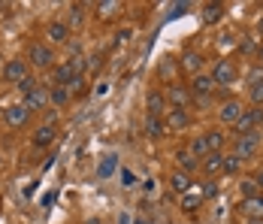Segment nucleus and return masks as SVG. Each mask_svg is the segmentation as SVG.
Listing matches in <instances>:
<instances>
[{"instance_id": "09e8293b", "label": "nucleus", "mask_w": 263, "mask_h": 224, "mask_svg": "<svg viewBox=\"0 0 263 224\" xmlns=\"http://www.w3.org/2000/svg\"><path fill=\"white\" fill-rule=\"evenodd\" d=\"M257 27H260V33H263V19H260V25H257Z\"/></svg>"}, {"instance_id": "dca6fc26", "label": "nucleus", "mask_w": 263, "mask_h": 224, "mask_svg": "<svg viewBox=\"0 0 263 224\" xmlns=\"http://www.w3.org/2000/svg\"><path fill=\"white\" fill-rule=\"evenodd\" d=\"M115 170H118V158L115 154H103L100 164H97V179H109Z\"/></svg>"}, {"instance_id": "473e14b6", "label": "nucleus", "mask_w": 263, "mask_h": 224, "mask_svg": "<svg viewBox=\"0 0 263 224\" xmlns=\"http://www.w3.org/2000/svg\"><path fill=\"white\" fill-rule=\"evenodd\" d=\"M67 91H70V97H73V94H76V97L85 94V76H73V82L67 85Z\"/></svg>"}, {"instance_id": "4468645a", "label": "nucleus", "mask_w": 263, "mask_h": 224, "mask_svg": "<svg viewBox=\"0 0 263 224\" xmlns=\"http://www.w3.org/2000/svg\"><path fill=\"white\" fill-rule=\"evenodd\" d=\"M46 33H49V40H52V43H58V46L70 40V27H67V22H52Z\"/></svg>"}, {"instance_id": "423d86ee", "label": "nucleus", "mask_w": 263, "mask_h": 224, "mask_svg": "<svg viewBox=\"0 0 263 224\" xmlns=\"http://www.w3.org/2000/svg\"><path fill=\"white\" fill-rule=\"evenodd\" d=\"M25 76H30L27 73V61L25 58H12V61H6V67H3V79H6V82H15V85H18Z\"/></svg>"}, {"instance_id": "1a4fd4ad", "label": "nucleus", "mask_w": 263, "mask_h": 224, "mask_svg": "<svg viewBox=\"0 0 263 224\" xmlns=\"http://www.w3.org/2000/svg\"><path fill=\"white\" fill-rule=\"evenodd\" d=\"M145 115H155V118H163L166 115V97H163V91H152L148 97H145Z\"/></svg>"}, {"instance_id": "ea45409f", "label": "nucleus", "mask_w": 263, "mask_h": 224, "mask_svg": "<svg viewBox=\"0 0 263 224\" xmlns=\"http://www.w3.org/2000/svg\"><path fill=\"white\" fill-rule=\"evenodd\" d=\"M218 194V185L215 182H206V188H203V197H215Z\"/></svg>"}, {"instance_id": "7ed1b4c3", "label": "nucleus", "mask_w": 263, "mask_h": 224, "mask_svg": "<svg viewBox=\"0 0 263 224\" xmlns=\"http://www.w3.org/2000/svg\"><path fill=\"white\" fill-rule=\"evenodd\" d=\"M239 79V70L233 61H227V58H221L218 64H215V70H212V82L215 85H233Z\"/></svg>"}, {"instance_id": "c03bdc74", "label": "nucleus", "mask_w": 263, "mask_h": 224, "mask_svg": "<svg viewBox=\"0 0 263 224\" xmlns=\"http://www.w3.org/2000/svg\"><path fill=\"white\" fill-rule=\"evenodd\" d=\"M254 49V43H251V40H245V43H239V51H251Z\"/></svg>"}, {"instance_id": "bb28decb", "label": "nucleus", "mask_w": 263, "mask_h": 224, "mask_svg": "<svg viewBox=\"0 0 263 224\" xmlns=\"http://www.w3.org/2000/svg\"><path fill=\"white\" fill-rule=\"evenodd\" d=\"M200 203H203V194H182V209L184 212H197L200 209Z\"/></svg>"}, {"instance_id": "a19ab883", "label": "nucleus", "mask_w": 263, "mask_h": 224, "mask_svg": "<svg viewBox=\"0 0 263 224\" xmlns=\"http://www.w3.org/2000/svg\"><path fill=\"white\" fill-rule=\"evenodd\" d=\"M184 9H187V3H173L170 6V15H182Z\"/></svg>"}, {"instance_id": "20e7f679", "label": "nucleus", "mask_w": 263, "mask_h": 224, "mask_svg": "<svg viewBox=\"0 0 263 224\" xmlns=\"http://www.w3.org/2000/svg\"><path fill=\"white\" fill-rule=\"evenodd\" d=\"M260 125H263V109H260V106H251V109H245V112L239 115L236 130H239V136H242V133H251V130H257Z\"/></svg>"}, {"instance_id": "9d476101", "label": "nucleus", "mask_w": 263, "mask_h": 224, "mask_svg": "<svg viewBox=\"0 0 263 224\" xmlns=\"http://www.w3.org/2000/svg\"><path fill=\"white\" fill-rule=\"evenodd\" d=\"M54 136H58V127H54V122H49V125H40L36 130H33V146H36V149H46L49 143H54Z\"/></svg>"}, {"instance_id": "39448f33", "label": "nucleus", "mask_w": 263, "mask_h": 224, "mask_svg": "<svg viewBox=\"0 0 263 224\" xmlns=\"http://www.w3.org/2000/svg\"><path fill=\"white\" fill-rule=\"evenodd\" d=\"M27 118H30V112H27L25 103H12V106L3 109V122H6L9 127H25Z\"/></svg>"}, {"instance_id": "49530a36", "label": "nucleus", "mask_w": 263, "mask_h": 224, "mask_svg": "<svg viewBox=\"0 0 263 224\" xmlns=\"http://www.w3.org/2000/svg\"><path fill=\"white\" fill-rule=\"evenodd\" d=\"M248 224H263V218H248Z\"/></svg>"}, {"instance_id": "412c9836", "label": "nucleus", "mask_w": 263, "mask_h": 224, "mask_svg": "<svg viewBox=\"0 0 263 224\" xmlns=\"http://www.w3.org/2000/svg\"><path fill=\"white\" fill-rule=\"evenodd\" d=\"M215 91V82H212V76H194V94H200V97H206Z\"/></svg>"}, {"instance_id": "6ab92c4d", "label": "nucleus", "mask_w": 263, "mask_h": 224, "mask_svg": "<svg viewBox=\"0 0 263 224\" xmlns=\"http://www.w3.org/2000/svg\"><path fill=\"white\" fill-rule=\"evenodd\" d=\"M224 15V3H206L203 6V25H215Z\"/></svg>"}, {"instance_id": "72a5a7b5", "label": "nucleus", "mask_w": 263, "mask_h": 224, "mask_svg": "<svg viewBox=\"0 0 263 224\" xmlns=\"http://www.w3.org/2000/svg\"><path fill=\"white\" fill-rule=\"evenodd\" d=\"M239 161L236 154H224V173H239Z\"/></svg>"}, {"instance_id": "9b49d317", "label": "nucleus", "mask_w": 263, "mask_h": 224, "mask_svg": "<svg viewBox=\"0 0 263 224\" xmlns=\"http://www.w3.org/2000/svg\"><path fill=\"white\" fill-rule=\"evenodd\" d=\"M25 106H27V112H33V109H43V106H49V88L46 85H40L36 91H30L25 97Z\"/></svg>"}, {"instance_id": "f3484780", "label": "nucleus", "mask_w": 263, "mask_h": 224, "mask_svg": "<svg viewBox=\"0 0 263 224\" xmlns=\"http://www.w3.org/2000/svg\"><path fill=\"white\" fill-rule=\"evenodd\" d=\"M142 127H145V136H152V140H158V136H163V130H166V125H163V118H155V115H145V122H142Z\"/></svg>"}, {"instance_id": "a211bd4d", "label": "nucleus", "mask_w": 263, "mask_h": 224, "mask_svg": "<svg viewBox=\"0 0 263 224\" xmlns=\"http://www.w3.org/2000/svg\"><path fill=\"white\" fill-rule=\"evenodd\" d=\"M170 188L179 191V194H187V191H191V176L182 173V170H176V173L170 176Z\"/></svg>"}, {"instance_id": "2f4dec72", "label": "nucleus", "mask_w": 263, "mask_h": 224, "mask_svg": "<svg viewBox=\"0 0 263 224\" xmlns=\"http://www.w3.org/2000/svg\"><path fill=\"white\" fill-rule=\"evenodd\" d=\"M176 73V64H173V58H163L158 64V76L160 79H170V76Z\"/></svg>"}, {"instance_id": "5701e85b", "label": "nucleus", "mask_w": 263, "mask_h": 224, "mask_svg": "<svg viewBox=\"0 0 263 224\" xmlns=\"http://www.w3.org/2000/svg\"><path fill=\"white\" fill-rule=\"evenodd\" d=\"M70 82H73V73H70V67H67V61H64V64L54 67V88H67Z\"/></svg>"}, {"instance_id": "58836bf2", "label": "nucleus", "mask_w": 263, "mask_h": 224, "mask_svg": "<svg viewBox=\"0 0 263 224\" xmlns=\"http://www.w3.org/2000/svg\"><path fill=\"white\" fill-rule=\"evenodd\" d=\"M115 37H118V43H127V40L133 37V27H121V30H118Z\"/></svg>"}, {"instance_id": "ddd939ff", "label": "nucleus", "mask_w": 263, "mask_h": 224, "mask_svg": "<svg viewBox=\"0 0 263 224\" xmlns=\"http://www.w3.org/2000/svg\"><path fill=\"white\" fill-rule=\"evenodd\" d=\"M182 67L187 70V73L200 76V70H203V55H200V51H184L182 55Z\"/></svg>"}, {"instance_id": "e433bc0d", "label": "nucleus", "mask_w": 263, "mask_h": 224, "mask_svg": "<svg viewBox=\"0 0 263 224\" xmlns=\"http://www.w3.org/2000/svg\"><path fill=\"white\" fill-rule=\"evenodd\" d=\"M251 100H254V106H260V103H263V82L251 85Z\"/></svg>"}, {"instance_id": "393cba45", "label": "nucleus", "mask_w": 263, "mask_h": 224, "mask_svg": "<svg viewBox=\"0 0 263 224\" xmlns=\"http://www.w3.org/2000/svg\"><path fill=\"white\" fill-rule=\"evenodd\" d=\"M176 158H179V170H182V173H187V176H191L194 170H197V167H200V161H197L191 151H179Z\"/></svg>"}, {"instance_id": "f03ea898", "label": "nucleus", "mask_w": 263, "mask_h": 224, "mask_svg": "<svg viewBox=\"0 0 263 224\" xmlns=\"http://www.w3.org/2000/svg\"><path fill=\"white\" fill-rule=\"evenodd\" d=\"M257 149H260V130H251V133H242L236 140V151L233 154L239 161H245V158H254Z\"/></svg>"}, {"instance_id": "f8f14e48", "label": "nucleus", "mask_w": 263, "mask_h": 224, "mask_svg": "<svg viewBox=\"0 0 263 224\" xmlns=\"http://www.w3.org/2000/svg\"><path fill=\"white\" fill-rule=\"evenodd\" d=\"M242 112H245V109H242V103H239V100H227V103L221 106V122H230V125H236Z\"/></svg>"}, {"instance_id": "cd10ccee", "label": "nucleus", "mask_w": 263, "mask_h": 224, "mask_svg": "<svg viewBox=\"0 0 263 224\" xmlns=\"http://www.w3.org/2000/svg\"><path fill=\"white\" fill-rule=\"evenodd\" d=\"M67 67H70V73H73V76H85V70H88V64H85V58H82V55H70Z\"/></svg>"}, {"instance_id": "a878e982", "label": "nucleus", "mask_w": 263, "mask_h": 224, "mask_svg": "<svg viewBox=\"0 0 263 224\" xmlns=\"http://www.w3.org/2000/svg\"><path fill=\"white\" fill-rule=\"evenodd\" d=\"M49 103H54V106H67L70 103V91L67 88H49Z\"/></svg>"}, {"instance_id": "a18cd8bd", "label": "nucleus", "mask_w": 263, "mask_h": 224, "mask_svg": "<svg viewBox=\"0 0 263 224\" xmlns=\"http://www.w3.org/2000/svg\"><path fill=\"white\" fill-rule=\"evenodd\" d=\"M257 64H263V46H257Z\"/></svg>"}, {"instance_id": "79ce46f5", "label": "nucleus", "mask_w": 263, "mask_h": 224, "mask_svg": "<svg viewBox=\"0 0 263 224\" xmlns=\"http://www.w3.org/2000/svg\"><path fill=\"white\" fill-rule=\"evenodd\" d=\"M54 197H58V194H54V191H49V194H46V197H43V206H46V209H49V206H52V203H54Z\"/></svg>"}, {"instance_id": "37998d69", "label": "nucleus", "mask_w": 263, "mask_h": 224, "mask_svg": "<svg viewBox=\"0 0 263 224\" xmlns=\"http://www.w3.org/2000/svg\"><path fill=\"white\" fill-rule=\"evenodd\" d=\"M254 185H257V191H263V170L254 173Z\"/></svg>"}, {"instance_id": "4c0bfd02", "label": "nucleus", "mask_w": 263, "mask_h": 224, "mask_svg": "<svg viewBox=\"0 0 263 224\" xmlns=\"http://www.w3.org/2000/svg\"><path fill=\"white\" fill-rule=\"evenodd\" d=\"M85 64H88V70H100L103 67V55H91V58H85Z\"/></svg>"}, {"instance_id": "0eeeda50", "label": "nucleus", "mask_w": 263, "mask_h": 224, "mask_svg": "<svg viewBox=\"0 0 263 224\" xmlns=\"http://www.w3.org/2000/svg\"><path fill=\"white\" fill-rule=\"evenodd\" d=\"M163 125L170 127V130H182V127L191 125V112L179 109V106H166V122Z\"/></svg>"}, {"instance_id": "f257e3e1", "label": "nucleus", "mask_w": 263, "mask_h": 224, "mask_svg": "<svg viewBox=\"0 0 263 224\" xmlns=\"http://www.w3.org/2000/svg\"><path fill=\"white\" fill-rule=\"evenodd\" d=\"M27 64L40 67V70L54 67V51H52V46H46V43H33V46L27 49Z\"/></svg>"}, {"instance_id": "f704fd0d", "label": "nucleus", "mask_w": 263, "mask_h": 224, "mask_svg": "<svg viewBox=\"0 0 263 224\" xmlns=\"http://www.w3.org/2000/svg\"><path fill=\"white\" fill-rule=\"evenodd\" d=\"M248 197H257V185H254V179H245L242 182V200Z\"/></svg>"}, {"instance_id": "b1692460", "label": "nucleus", "mask_w": 263, "mask_h": 224, "mask_svg": "<svg viewBox=\"0 0 263 224\" xmlns=\"http://www.w3.org/2000/svg\"><path fill=\"white\" fill-rule=\"evenodd\" d=\"M85 22V3H73L70 6V15H67V27L73 30V27H82Z\"/></svg>"}, {"instance_id": "aec40b11", "label": "nucleus", "mask_w": 263, "mask_h": 224, "mask_svg": "<svg viewBox=\"0 0 263 224\" xmlns=\"http://www.w3.org/2000/svg\"><path fill=\"white\" fill-rule=\"evenodd\" d=\"M203 136H206L209 154H221V149H224V133H221V130H206Z\"/></svg>"}, {"instance_id": "7c9ffc66", "label": "nucleus", "mask_w": 263, "mask_h": 224, "mask_svg": "<svg viewBox=\"0 0 263 224\" xmlns=\"http://www.w3.org/2000/svg\"><path fill=\"white\" fill-rule=\"evenodd\" d=\"M15 88H18V91H22V94L27 97L30 91H36V88H40V79H36V76H25V79H22V82H18Z\"/></svg>"}, {"instance_id": "2eb2a0df", "label": "nucleus", "mask_w": 263, "mask_h": 224, "mask_svg": "<svg viewBox=\"0 0 263 224\" xmlns=\"http://www.w3.org/2000/svg\"><path fill=\"white\" fill-rule=\"evenodd\" d=\"M242 212H245L248 218H263V197L257 194V197L242 200Z\"/></svg>"}, {"instance_id": "c85d7f7f", "label": "nucleus", "mask_w": 263, "mask_h": 224, "mask_svg": "<svg viewBox=\"0 0 263 224\" xmlns=\"http://www.w3.org/2000/svg\"><path fill=\"white\" fill-rule=\"evenodd\" d=\"M118 9H121V3H118V0H109V3H97V15H100V19H112V15H115Z\"/></svg>"}, {"instance_id": "c756f323", "label": "nucleus", "mask_w": 263, "mask_h": 224, "mask_svg": "<svg viewBox=\"0 0 263 224\" xmlns=\"http://www.w3.org/2000/svg\"><path fill=\"white\" fill-rule=\"evenodd\" d=\"M191 154L200 161V158H206L209 154V146H206V136H197L194 143H191Z\"/></svg>"}, {"instance_id": "de8ad7c7", "label": "nucleus", "mask_w": 263, "mask_h": 224, "mask_svg": "<svg viewBox=\"0 0 263 224\" xmlns=\"http://www.w3.org/2000/svg\"><path fill=\"white\" fill-rule=\"evenodd\" d=\"M133 224H148V221H142V218H136V221H133Z\"/></svg>"}, {"instance_id": "c9c22d12", "label": "nucleus", "mask_w": 263, "mask_h": 224, "mask_svg": "<svg viewBox=\"0 0 263 224\" xmlns=\"http://www.w3.org/2000/svg\"><path fill=\"white\" fill-rule=\"evenodd\" d=\"M118 176H121V185H124V188H133V185H136V176H133V170H127V167H121Z\"/></svg>"}, {"instance_id": "6e6552de", "label": "nucleus", "mask_w": 263, "mask_h": 224, "mask_svg": "<svg viewBox=\"0 0 263 224\" xmlns=\"http://www.w3.org/2000/svg\"><path fill=\"white\" fill-rule=\"evenodd\" d=\"M163 97H166V106H179V109H187V103H191V91H187L184 85H170Z\"/></svg>"}, {"instance_id": "4be33fe9", "label": "nucleus", "mask_w": 263, "mask_h": 224, "mask_svg": "<svg viewBox=\"0 0 263 224\" xmlns=\"http://www.w3.org/2000/svg\"><path fill=\"white\" fill-rule=\"evenodd\" d=\"M203 170H206L209 176L224 173V154H206V161H203Z\"/></svg>"}]
</instances>
